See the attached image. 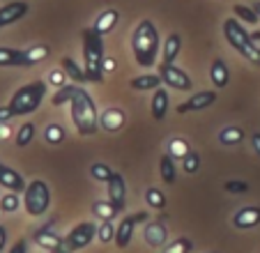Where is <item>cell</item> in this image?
<instances>
[{"mask_svg":"<svg viewBox=\"0 0 260 253\" xmlns=\"http://www.w3.org/2000/svg\"><path fill=\"white\" fill-rule=\"evenodd\" d=\"M106 191H108V200L122 212L124 203H127V184H124V177L120 173L111 175V180L106 182Z\"/></svg>","mask_w":260,"mask_h":253,"instance_id":"obj_11","label":"cell"},{"mask_svg":"<svg viewBox=\"0 0 260 253\" xmlns=\"http://www.w3.org/2000/svg\"><path fill=\"white\" fill-rule=\"evenodd\" d=\"M251 37H253V39H260V33H251Z\"/></svg>","mask_w":260,"mask_h":253,"instance_id":"obj_47","label":"cell"},{"mask_svg":"<svg viewBox=\"0 0 260 253\" xmlns=\"http://www.w3.org/2000/svg\"><path fill=\"white\" fill-rule=\"evenodd\" d=\"M258 67H260V65H258Z\"/></svg>","mask_w":260,"mask_h":253,"instance_id":"obj_49","label":"cell"},{"mask_svg":"<svg viewBox=\"0 0 260 253\" xmlns=\"http://www.w3.org/2000/svg\"><path fill=\"white\" fill-rule=\"evenodd\" d=\"M46 90H49L46 88V81H32V83L21 85V88L12 94L10 104H7L12 115H30V113H35L42 106V102H44Z\"/></svg>","mask_w":260,"mask_h":253,"instance_id":"obj_4","label":"cell"},{"mask_svg":"<svg viewBox=\"0 0 260 253\" xmlns=\"http://www.w3.org/2000/svg\"><path fill=\"white\" fill-rule=\"evenodd\" d=\"M150 111H152L154 120H164L168 113V92L166 88H157L152 94V104H150Z\"/></svg>","mask_w":260,"mask_h":253,"instance_id":"obj_23","label":"cell"},{"mask_svg":"<svg viewBox=\"0 0 260 253\" xmlns=\"http://www.w3.org/2000/svg\"><path fill=\"white\" fill-rule=\"evenodd\" d=\"M0 168H3V164H0Z\"/></svg>","mask_w":260,"mask_h":253,"instance_id":"obj_48","label":"cell"},{"mask_svg":"<svg viewBox=\"0 0 260 253\" xmlns=\"http://www.w3.org/2000/svg\"><path fill=\"white\" fill-rule=\"evenodd\" d=\"M10 253H28V242H25V239H19V242L10 248Z\"/></svg>","mask_w":260,"mask_h":253,"instance_id":"obj_41","label":"cell"},{"mask_svg":"<svg viewBox=\"0 0 260 253\" xmlns=\"http://www.w3.org/2000/svg\"><path fill=\"white\" fill-rule=\"evenodd\" d=\"M5 244H7V230H5V226H0V253H3Z\"/></svg>","mask_w":260,"mask_h":253,"instance_id":"obj_45","label":"cell"},{"mask_svg":"<svg viewBox=\"0 0 260 253\" xmlns=\"http://www.w3.org/2000/svg\"><path fill=\"white\" fill-rule=\"evenodd\" d=\"M129 88L138 90V92L157 90V88H161V76H159V74H141V76H134L132 81H129Z\"/></svg>","mask_w":260,"mask_h":253,"instance_id":"obj_21","label":"cell"},{"mask_svg":"<svg viewBox=\"0 0 260 253\" xmlns=\"http://www.w3.org/2000/svg\"><path fill=\"white\" fill-rule=\"evenodd\" d=\"M72 92H74V83H72V85H62V88H60L58 92L51 97L53 106H62V104H69V99H72Z\"/></svg>","mask_w":260,"mask_h":253,"instance_id":"obj_39","label":"cell"},{"mask_svg":"<svg viewBox=\"0 0 260 253\" xmlns=\"http://www.w3.org/2000/svg\"><path fill=\"white\" fill-rule=\"evenodd\" d=\"M191 152V147H189V143L184 141V138H180V136H173V138H168V143H166V154H171L173 159H184V156Z\"/></svg>","mask_w":260,"mask_h":253,"instance_id":"obj_24","label":"cell"},{"mask_svg":"<svg viewBox=\"0 0 260 253\" xmlns=\"http://www.w3.org/2000/svg\"><path fill=\"white\" fill-rule=\"evenodd\" d=\"M251 145H253V150H255V154L260 156V132H255L253 136H251Z\"/></svg>","mask_w":260,"mask_h":253,"instance_id":"obj_44","label":"cell"},{"mask_svg":"<svg viewBox=\"0 0 260 253\" xmlns=\"http://www.w3.org/2000/svg\"><path fill=\"white\" fill-rule=\"evenodd\" d=\"M115 171H111V166H106V164H92L90 166V175H92V180H97V182H108L111 180V175H113Z\"/></svg>","mask_w":260,"mask_h":253,"instance_id":"obj_35","label":"cell"},{"mask_svg":"<svg viewBox=\"0 0 260 253\" xmlns=\"http://www.w3.org/2000/svg\"><path fill=\"white\" fill-rule=\"evenodd\" d=\"M62 69H64V74H67V76L72 78L74 83H83V81H88V78H85V69H81L72 58H62Z\"/></svg>","mask_w":260,"mask_h":253,"instance_id":"obj_28","label":"cell"},{"mask_svg":"<svg viewBox=\"0 0 260 253\" xmlns=\"http://www.w3.org/2000/svg\"><path fill=\"white\" fill-rule=\"evenodd\" d=\"M35 138V124L32 122H25V124L19 126V132H16V147H28Z\"/></svg>","mask_w":260,"mask_h":253,"instance_id":"obj_29","label":"cell"},{"mask_svg":"<svg viewBox=\"0 0 260 253\" xmlns=\"http://www.w3.org/2000/svg\"><path fill=\"white\" fill-rule=\"evenodd\" d=\"M260 224V205H246L233 216V226L237 230H249Z\"/></svg>","mask_w":260,"mask_h":253,"instance_id":"obj_13","label":"cell"},{"mask_svg":"<svg viewBox=\"0 0 260 253\" xmlns=\"http://www.w3.org/2000/svg\"><path fill=\"white\" fill-rule=\"evenodd\" d=\"M159 173H161V180L166 184H175L177 168H175V159L171 154H161V159H159Z\"/></svg>","mask_w":260,"mask_h":253,"instance_id":"obj_26","label":"cell"},{"mask_svg":"<svg viewBox=\"0 0 260 253\" xmlns=\"http://www.w3.org/2000/svg\"><path fill=\"white\" fill-rule=\"evenodd\" d=\"M25 14H28V3H25V0L7 3V5L0 7V28L16 23V21H21Z\"/></svg>","mask_w":260,"mask_h":253,"instance_id":"obj_14","label":"cell"},{"mask_svg":"<svg viewBox=\"0 0 260 253\" xmlns=\"http://www.w3.org/2000/svg\"><path fill=\"white\" fill-rule=\"evenodd\" d=\"M182 49V37L177 33H171L166 37V42H164V49H161V62L166 65H173L177 58V53H180Z\"/></svg>","mask_w":260,"mask_h":253,"instance_id":"obj_22","label":"cell"},{"mask_svg":"<svg viewBox=\"0 0 260 253\" xmlns=\"http://www.w3.org/2000/svg\"><path fill=\"white\" fill-rule=\"evenodd\" d=\"M145 203L154 209H164L166 207V196H164V191L159 186H150L145 191Z\"/></svg>","mask_w":260,"mask_h":253,"instance_id":"obj_30","label":"cell"},{"mask_svg":"<svg viewBox=\"0 0 260 253\" xmlns=\"http://www.w3.org/2000/svg\"><path fill=\"white\" fill-rule=\"evenodd\" d=\"M92 214L99 216L102 221H113L120 214V209L111 200H97V203H92Z\"/></svg>","mask_w":260,"mask_h":253,"instance_id":"obj_25","label":"cell"},{"mask_svg":"<svg viewBox=\"0 0 260 253\" xmlns=\"http://www.w3.org/2000/svg\"><path fill=\"white\" fill-rule=\"evenodd\" d=\"M253 12L260 16V0H258V3H253Z\"/></svg>","mask_w":260,"mask_h":253,"instance_id":"obj_46","label":"cell"},{"mask_svg":"<svg viewBox=\"0 0 260 253\" xmlns=\"http://www.w3.org/2000/svg\"><path fill=\"white\" fill-rule=\"evenodd\" d=\"M136 224H147V212H136V214L124 216V219L120 221L118 228H115V246L118 248H127L129 246V242H132V237H134V228H136Z\"/></svg>","mask_w":260,"mask_h":253,"instance_id":"obj_9","label":"cell"},{"mask_svg":"<svg viewBox=\"0 0 260 253\" xmlns=\"http://www.w3.org/2000/svg\"><path fill=\"white\" fill-rule=\"evenodd\" d=\"M53 224L55 221H49L46 226H42V228L35 230V242L40 244L42 248H46V251H55V248L62 244V237H58L55 233H51V230H53Z\"/></svg>","mask_w":260,"mask_h":253,"instance_id":"obj_16","label":"cell"},{"mask_svg":"<svg viewBox=\"0 0 260 253\" xmlns=\"http://www.w3.org/2000/svg\"><path fill=\"white\" fill-rule=\"evenodd\" d=\"M118 23H120V12L111 7V10H104L102 14L97 16V21L92 23V30L99 35H106V33H111V30H115Z\"/></svg>","mask_w":260,"mask_h":253,"instance_id":"obj_18","label":"cell"},{"mask_svg":"<svg viewBox=\"0 0 260 253\" xmlns=\"http://www.w3.org/2000/svg\"><path fill=\"white\" fill-rule=\"evenodd\" d=\"M115 228H118V226H113V221H104V224L99 226V230H97V239L102 244L115 242Z\"/></svg>","mask_w":260,"mask_h":253,"instance_id":"obj_36","label":"cell"},{"mask_svg":"<svg viewBox=\"0 0 260 253\" xmlns=\"http://www.w3.org/2000/svg\"><path fill=\"white\" fill-rule=\"evenodd\" d=\"M219 141L221 145H237V143L244 141V129L242 126H226V129H221L219 132Z\"/></svg>","mask_w":260,"mask_h":253,"instance_id":"obj_27","label":"cell"},{"mask_svg":"<svg viewBox=\"0 0 260 253\" xmlns=\"http://www.w3.org/2000/svg\"><path fill=\"white\" fill-rule=\"evenodd\" d=\"M83 65L85 78L92 83L104 81V35L94 33L92 28L83 30Z\"/></svg>","mask_w":260,"mask_h":253,"instance_id":"obj_3","label":"cell"},{"mask_svg":"<svg viewBox=\"0 0 260 253\" xmlns=\"http://www.w3.org/2000/svg\"><path fill=\"white\" fill-rule=\"evenodd\" d=\"M182 168H184L187 175H196L198 168H201V156H198V152H189V154L182 159Z\"/></svg>","mask_w":260,"mask_h":253,"instance_id":"obj_38","label":"cell"},{"mask_svg":"<svg viewBox=\"0 0 260 253\" xmlns=\"http://www.w3.org/2000/svg\"><path fill=\"white\" fill-rule=\"evenodd\" d=\"M223 37L228 39V44L242 55L249 62L260 65V49L255 44V39L251 37V33H246L244 28L240 25L237 19H226L223 21Z\"/></svg>","mask_w":260,"mask_h":253,"instance_id":"obj_5","label":"cell"},{"mask_svg":"<svg viewBox=\"0 0 260 253\" xmlns=\"http://www.w3.org/2000/svg\"><path fill=\"white\" fill-rule=\"evenodd\" d=\"M143 237L150 246H161L168 237V230L161 221H147L145 224V230H143Z\"/></svg>","mask_w":260,"mask_h":253,"instance_id":"obj_17","label":"cell"},{"mask_svg":"<svg viewBox=\"0 0 260 253\" xmlns=\"http://www.w3.org/2000/svg\"><path fill=\"white\" fill-rule=\"evenodd\" d=\"M64 136H67V132L62 129V124H49L44 132V138L49 145H60L64 141Z\"/></svg>","mask_w":260,"mask_h":253,"instance_id":"obj_33","label":"cell"},{"mask_svg":"<svg viewBox=\"0 0 260 253\" xmlns=\"http://www.w3.org/2000/svg\"><path fill=\"white\" fill-rule=\"evenodd\" d=\"M0 186H5L7 191H14V194H23L25 191V180L19 171L10 168V166H3L0 168Z\"/></svg>","mask_w":260,"mask_h":253,"instance_id":"obj_15","label":"cell"},{"mask_svg":"<svg viewBox=\"0 0 260 253\" xmlns=\"http://www.w3.org/2000/svg\"><path fill=\"white\" fill-rule=\"evenodd\" d=\"M10 117H14L10 111V106H0V122H7Z\"/></svg>","mask_w":260,"mask_h":253,"instance_id":"obj_43","label":"cell"},{"mask_svg":"<svg viewBox=\"0 0 260 253\" xmlns=\"http://www.w3.org/2000/svg\"><path fill=\"white\" fill-rule=\"evenodd\" d=\"M159 46H161V39H159L157 25L147 19L138 21V25L132 33V51H134L136 62L141 65V67L150 69L154 62H157Z\"/></svg>","mask_w":260,"mask_h":253,"instance_id":"obj_2","label":"cell"},{"mask_svg":"<svg viewBox=\"0 0 260 253\" xmlns=\"http://www.w3.org/2000/svg\"><path fill=\"white\" fill-rule=\"evenodd\" d=\"M223 189H226L228 194H246V191H249V184L242 180H228L226 184H223Z\"/></svg>","mask_w":260,"mask_h":253,"instance_id":"obj_40","label":"cell"},{"mask_svg":"<svg viewBox=\"0 0 260 253\" xmlns=\"http://www.w3.org/2000/svg\"><path fill=\"white\" fill-rule=\"evenodd\" d=\"M210 78H212V83H214L216 90L226 88L228 83H231V69H228V65L223 62L221 58H216L214 62H212V67H210Z\"/></svg>","mask_w":260,"mask_h":253,"instance_id":"obj_20","label":"cell"},{"mask_svg":"<svg viewBox=\"0 0 260 253\" xmlns=\"http://www.w3.org/2000/svg\"><path fill=\"white\" fill-rule=\"evenodd\" d=\"M127 122V113L122 108H106L104 113H99V126L108 134H118Z\"/></svg>","mask_w":260,"mask_h":253,"instance_id":"obj_12","label":"cell"},{"mask_svg":"<svg viewBox=\"0 0 260 253\" xmlns=\"http://www.w3.org/2000/svg\"><path fill=\"white\" fill-rule=\"evenodd\" d=\"M214 102H216V92H214V90H203V92L191 94L187 102L177 104L175 111L180 113V115H184V113H196V111H203V108L212 106Z\"/></svg>","mask_w":260,"mask_h":253,"instance_id":"obj_10","label":"cell"},{"mask_svg":"<svg viewBox=\"0 0 260 253\" xmlns=\"http://www.w3.org/2000/svg\"><path fill=\"white\" fill-rule=\"evenodd\" d=\"M97 230H99V226L92 224V221H81V224H76L67 233V237H64V246H67V251L74 253V251L85 248L94 237H97Z\"/></svg>","mask_w":260,"mask_h":253,"instance_id":"obj_7","label":"cell"},{"mask_svg":"<svg viewBox=\"0 0 260 253\" xmlns=\"http://www.w3.org/2000/svg\"><path fill=\"white\" fill-rule=\"evenodd\" d=\"M51 83H55V85H60V88H62V85H64V74L58 72V69H53V72H51Z\"/></svg>","mask_w":260,"mask_h":253,"instance_id":"obj_42","label":"cell"},{"mask_svg":"<svg viewBox=\"0 0 260 253\" xmlns=\"http://www.w3.org/2000/svg\"><path fill=\"white\" fill-rule=\"evenodd\" d=\"M23 207L30 216H42L51 207V191L44 180H32L23 191Z\"/></svg>","mask_w":260,"mask_h":253,"instance_id":"obj_6","label":"cell"},{"mask_svg":"<svg viewBox=\"0 0 260 253\" xmlns=\"http://www.w3.org/2000/svg\"><path fill=\"white\" fill-rule=\"evenodd\" d=\"M159 76H161V83H166L168 88H173V90H182V92H189V90L193 88L191 76H189L184 69L175 67V65L161 62V67H159Z\"/></svg>","mask_w":260,"mask_h":253,"instance_id":"obj_8","label":"cell"},{"mask_svg":"<svg viewBox=\"0 0 260 253\" xmlns=\"http://www.w3.org/2000/svg\"><path fill=\"white\" fill-rule=\"evenodd\" d=\"M21 205L19 200V194H14V191H7L3 198H0V212H7V214H12V212H16Z\"/></svg>","mask_w":260,"mask_h":253,"instance_id":"obj_34","label":"cell"},{"mask_svg":"<svg viewBox=\"0 0 260 253\" xmlns=\"http://www.w3.org/2000/svg\"><path fill=\"white\" fill-rule=\"evenodd\" d=\"M49 53H51L49 44H37V46H32V49L25 51V58H28V65H37L44 58H49Z\"/></svg>","mask_w":260,"mask_h":253,"instance_id":"obj_31","label":"cell"},{"mask_svg":"<svg viewBox=\"0 0 260 253\" xmlns=\"http://www.w3.org/2000/svg\"><path fill=\"white\" fill-rule=\"evenodd\" d=\"M0 67H30L25 51L0 46Z\"/></svg>","mask_w":260,"mask_h":253,"instance_id":"obj_19","label":"cell"},{"mask_svg":"<svg viewBox=\"0 0 260 253\" xmlns=\"http://www.w3.org/2000/svg\"><path fill=\"white\" fill-rule=\"evenodd\" d=\"M233 14H235V19L244 21V23H249V25H255L260 19V16L253 12V7H246V5H235L233 7Z\"/></svg>","mask_w":260,"mask_h":253,"instance_id":"obj_32","label":"cell"},{"mask_svg":"<svg viewBox=\"0 0 260 253\" xmlns=\"http://www.w3.org/2000/svg\"><path fill=\"white\" fill-rule=\"evenodd\" d=\"M212 253H214V251H212Z\"/></svg>","mask_w":260,"mask_h":253,"instance_id":"obj_50","label":"cell"},{"mask_svg":"<svg viewBox=\"0 0 260 253\" xmlns=\"http://www.w3.org/2000/svg\"><path fill=\"white\" fill-rule=\"evenodd\" d=\"M69 108H72V122L76 126V132L81 136H92L99 129V111L94 104L92 94L85 88H81L79 83H74V92L69 99Z\"/></svg>","mask_w":260,"mask_h":253,"instance_id":"obj_1","label":"cell"},{"mask_svg":"<svg viewBox=\"0 0 260 253\" xmlns=\"http://www.w3.org/2000/svg\"><path fill=\"white\" fill-rule=\"evenodd\" d=\"M193 248V242L189 237H180L175 239V242H171L166 248H164V253H191Z\"/></svg>","mask_w":260,"mask_h":253,"instance_id":"obj_37","label":"cell"}]
</instances>
